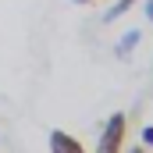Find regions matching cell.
I'll list each match as a JSON object with an SVG mask.
<instances>
[{
  "mask_svg": "<svg viewBox=\"0 0 153 153\" xmlns=\"http://www.w3.org/2000/svg\"><path fill=\"white\" fill-rule=\"evenodd\" d=\"M125 132H128L125 114H111V121L103 125V135H100L96 153H121V150H125Z\"/></svg>",
  "mask_w": 153,
  "mask_h": 153,
  "instance_id": "cell-1",
  "label": "cell"
},
{
  "mask_svg": "<svg viewBox=\"0 0 153 153\" xmlns=\"http://www.w3.org/2000/svg\"><path fill=\"white\" fill-rule=\"evenodd\" d=\"M128 153H146V146H128Z\"/></svg>",
  "mask_w": 153,
  "mask_h": 153,
  "instance_id": "cell-5",
  "label": "cell"
},
{
  "mask_svg": "<svg viewBox=\"0 0 153 153\" xmlns=\"http://www.w3.org/2000/svg\"><path fill=\"white\" fill-rule=\"evenodd\" d=\"M146 11H150V18H153V0H150V7H146Z\"/></svg>",
  "mask_w": 153,
  "mask_h": 153,
  "instance_id": "cell-7",
  "label": "cell"
},
{
  "mask_svg": "<svg viewBox=\"0 0 153 153\" xmlns=\"http://www.w3.org/2000/svg\"><path fill=\"white\" fill-rule=\"evenodd\" d=\"M143 146H146V150H153V125H146V128H143Z\"/></svg>",
  "mask_w": 153,
  "mask_h": 153,
  "instance_id": "cell-4",
  "label": "cell"
},
{
  "mask_svg": "<svg viewBox=\"0 0 153 153\" xmlns=\"http://www.w3.org/2000/svg\"><path fill=\"white\" fill-rule=\"evenodd\" d=\"M128 7H132V0H121V4H114V7H111V11H107V18H111V22H114V18H121V14H125V11H128Z\"/></svg>",
  "mask_w": 153,
  "mask_h": 153,
  "instance_id": "cell-3",
  "label": "cell"
},
{
  "mask_svg": "<svg viewBox=\"0 0 153 153\" xmlns=\"http://www.w3.org/2000/svg\"><path fill=\"white\" fill-rule=\"evenodd\" d=\"M75 4H96V0H75Z\"/></svg>",
  "mask_w": 153,
  "mask_h": 153,
  "instance_id": "cell-6",
  "label": "cell"
},
{
  "mask_svg": "<svg viewBox=\"0 0 153 153\" xmlns=\"http://www.w3.org/2000/svg\"><path fill=\"white\" fill-rule=\"evenodd\" d=\"M46 146H50V153H85V146L78 143L75 135H68V132H61V128H53V132L46 135Z\"/></svg>",
  "mask_w": 153,
  "mask_h": 153,
  "instance_id": "cell-2",
  "label": "cell"
}]
</instances>
